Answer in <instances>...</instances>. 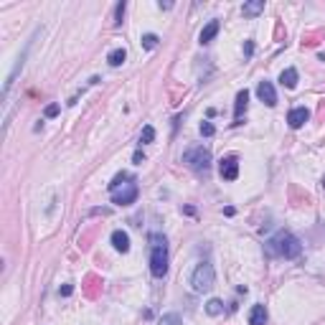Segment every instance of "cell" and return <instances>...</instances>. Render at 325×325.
<instances>
[{"mask_svg": "<svg viewBox=\"0 0 325 325\" xmlns=\"http://www.w3.org/2000/svg\"><path fill=\"white\" fill-rule=\"evenodd\" d=\"M267 252H269L272 257L295 259V257H300V252H302V244H300V239H297V236H292L290 231H279L277 236H272V239H269V244H267Z\"/></svg>", "mask_w": 325, "mask_h": 325, "instance_id": "cell-1", "label": "cell"}, {"mask_svg": "<svg viewBox=\"0 0 325 325\" xmlns=\"http://www.w3.org/2000/svg\"><path fill=\"white\" fill-rule=\"evenodd\" d=\"M150 272L158 279L168 274V242L163 234H150Z\"/></svg>", "mask_w": 325, "mask_h": 325, "instance_id": "cell-2", "label": "cell"}, {"mask_svg": "<svg viewBox=\"0 0 325 325\" xmlns=\"http://www.w3.org/2000/svg\"><path fill=\"white\" fill-rule=\"evenodd\" d=\"M110 193H112V201L117 206H130V203H135V198H137V186H135V181H132L127 173H120L110 183Z\"/></svg>", "mask_w": 325, "mask_h": 325, "instance_id": "cell-3", "label": "cell"}, {"mask_svg": "<svg viewBox=\"0 0 325 325\" xmlns=\"http://www.w3.org/2000/svg\"><path fill=\"white\" fill-rule=\"evenodd\" d=\"M183 163L196 170V173H206L208 168H211V153H208V147H203V145H196L191 150H186L183 153Z\"/></svg>", "mask_w": 325, "mask_h": 325, "instance_id": "cell-4", "label": "cell"}, {"mask_svg": "<svg viewBox=\"0 0 325 325\" xmlns=\"http://www.w3.org/2000/svg\"><path fill=\"white\" fill-rule=\"evenodd\" d=\"M213 282H216V272H213V267H211L208 262H201V264L193 269V274H191V285H193V290L196 292H208V290L213 287Z\"/></svg>", "mask_w": 325, "mask_h": 325, "instance_id": "cell-5", "label": "cell"}, {"mask_svg": "<svg viewBox=\"0 0 325 325\" xmlns=\"http://www.w3.org/2000/svg\"><path fill=\"white\" fill-rule=\"evenodd\" d=\"M219 173H221V178L224 181H236V176H239V160L236 158H221V163H219Z\"/></svg>", "mask_w": 325, "mask_h": 325, "instance_id": "cell-6", "label": "cell"}, {"mask_svg": "<svg viewBox=\"0 0 325 325\" xmlns=\"http://www.w3.org/2000/svg\"><path fill=\"white\" fill-rule=\"evenodd\" d=\"M247 107H249V92L244 89V92L236 94V104H234V125H242V117H244Z\"/></svg>", "mask_w": 325, "mask_h": 325, "instance_id": "cell-7", "label": "cell"}, {"mask_svg": "<svg viewBox=\"0 0 325 325\" xmlns=\"http://www.w3.org/2000/svg\"><path fill=\"white\" fill-rule=\"evenodd\" d=\"M257 94H259V99L267 104V107H274V104H277V94H274V86H272L269 81H259Z\"/></svg>", "mask_w": 325, "mask_h": 325, "instance_id": "cell-8", "label": "cell"}, {"mask_svg": "<svg viewBox=\"0 0 325 325\" xmlns=\"http://www.w3.org/2000/svg\"><path fill=\"white\" fill-rule=\"evenodd\" d=\"M308 117H310V112L305 110V107H295L290 115H287V122H290V127H302L305 122H308Z\"/></svg>", "mask_w": 325, "mask_h": 325, "instance_id": "cell-9", "label": "cell"}, {"mask_svg": "<svg viewBox=\"0 0 325 325\" xmlns=\"http://www.w3.org/2000/svg\"><path fill=\"white\" fill-rule=\"evenodd\" d=\"M112 244H115V249L117 252H130V236H127V231H122V229H117L115 234H112Z\"/></svg>", "mask_w": 325, "mask_h": 325, "instance_id": "cell-10", "label": "cell"}, {"mask_svg": "<svg viewBox=\"0 0 325 325\" xmlns=\"http://www.w3.org/2000/svg\"><path fill=\"white\" fill-rule=\"evenodd\" d=\"M219 28H221V26H219V20H211V23H208V26L201 31L198 41H201V44H211V41H213V36L219 33Z\"/></svg>", "mask_w": 325, "mask_h": 325, "instance_id": "cell-11", "label": "cell"}, {"mask_svg": "<svg viewBox=\"0 0 325 325\" xmlns=\"http://www.w3.org/2000/svg\"><path fill=\"white\" fill-rule=\"evenodd\" d=\"M267 323V310L264 305H254L252 313H249V325H264Z\"/></svg>", "mask_w": 325, "mask_h": 325, "instance_id": "cell-12", "label": "cell"}, {"mask_svg": "<svg viewBox=\"0 0 325 325\" xmlns=\"http://www.w3.org/2000/svg\"><path fill=\"white\" fill-rule=\"evenodd\" d=\"M279 81H282V86L295 89V86H297V71H295V69H285V71L279 74Z\"/></svg>", "mask_w": 325, "mask_h": 325, "instance_id": "cell-13", "label": "cell"}, {"mask_svg": "<svg viewBox=\"0 0 325 325\" xmlns=\"http://www.w3.org/2000/svg\"><path fill=\"white\" fill-rule=\"evenodd\" d=\"M262 10H264V0H254V3H244V15H249V18L259 15Z\"/></svg>", "mask_w": 325, "mask_h": 325, "instance_id": "cell-14", "label": "cell"}, {"mask_svg": "<svg viewBox=\"0 0 325 325\" xmlns=\"http://www.w3.org/2000/svg\"><path fill=\"white\" fill-rule=\"evenodd\" d=\"M125 59H127V51H125V49H115V51L107 56V61H110L112 66H122L125 64Z\"/></svg>", "mask_w": 325, "mask_h": 325, "instance_id": "cell-15", "label": "cell"}, {"mask_svg": "<svg viewBox=\"0 0 325 325\" xmlns=\"http://www.w3.org/2000/svg\"><path fill=\"white\" fill-rule=\"evenodd\" d=\"M206 313H208V315H221V313H224V302H221V300H208Z\"/></svg>", "mask_w": 325, "mask_h": 325, "instance_id": "cell-16", "label": "cell"}, {"mask_svg": "<svg viewBox=\"0 0 325 325\" xmlns=\"http://www.w3.org/2000/svg\"><path fill=\"white\" fill-rule=\"evenodd\" d=\"M153 140H155V127H153V125H145V127H142V135H140V142L147 145V142H153Z\"/></svg>", "mask_w": 325, "mask_h": 325, "instance_id": "cell-17", "label": "cell"}, {"mask_svg": "<svg viewBox=\"0 0 325 325\" xmlns=\"http://www.w3.org/2000/svg\"><path fill=\"white\" fill-rule=\"evenodd\" d=\"M155 46H158V36H155V33H145V36H142V49L153 51Z\"/></svg>", "mask_w": 325, "mask_h": 325, "instance_id": "cell-18", "label": "cell"}, {"mask_svg": "<svg viewBox=\"0 0 325 325\" xmlns=\"http://www.w3.org/2000/svg\"><path fill=\"white\" fill-rule=\"evenodd\" d=\"M160 325H183V320H181V318H178L176 313H170V315H163Z\"/></svg>", "mask_w": 325, "mask_h": 325, "instance_id": "cell-19", "label": "cell"}, {"mask_svg": "<svg viewBox=\"0 0 325 325\" xmlns=\"http://www.w3.org/2000/svg\"><path fill=\"white\" fill-rule=\"evenodd\" d=\"M213 132H216V127H213L211 122H203V125H201V135H203V137H211Z\"/></svg>", "mask_w": 325, "mask_h": 325, "instance_id": "cell-20", "label": "cell"}, {"mask_svg": "<svg viewBox=\"0 0 325 325\" xmlns=\"http://www.w3.org/2000/svg\"><path fill=\"white\" fill-rule=\"evenodd\" d=\"M122 15H125V3H120V5H117V13H115V18H117L115 23H117V26L122 23Z\"/></svg>", "mask_w": 325, "mask_h": 325, "instance_id": "cell-21", "label": "cell"}, {"mask_svg": "<svg viewBox=\"0 0 325 325\" xmlns=\"http://www.w3.org/2000/svg\"><path fill=\"white\" fill-rule=\"evenodd\" d=\"M44 115H46V117H56V115H59V104H49Z\"/></svg>", "mask_w": 325, "mask_h": 325, "instance_id": "cell-22", "label": "cell"}, {"mask_svg": "<svg viewBox=\"0 0 325 325\" xmlns=\"http://www.w3.org/2000/svg\"><path fill=\"white\" fill-rule=\"evenodd\" d=\"M71 292H74V287H71V285H64V287H61V295H64V297H69Z\"/></svg>", "mask_w": 325, "mask_h": 325, "instance_id": "cell-23", "label": "cell"}, {"mask_svg": "<svg viewBox=\"0 0 325 325\" xmlns=\"http://www.w3.org/2000/svg\"><path fill=\"white\" fill-rule=\"evenodd\" d=\"M244 51H247V56H252V51H254V44H252V41H247V46H244Z\"/></svg>", "mask_w": 325, "mask_h": 325, "instance_id": "cell-24", "label": "cell"}, {"mask_svg": "<svg viewBox=\"0 0 325 325\" xmlns=\"http://www.w3.org/2000/svg\"><path fill=\"white\" fill-rule=\"evenodd\" d=\"M132 160H135V163H142V160H145V155H142V153H140V150H137V153H135V158H132Z\"/></svg>", "mask_w": 325, "mask_h": 325, "instance_id": "cell-25", "label": "cell"}]
</instances>
